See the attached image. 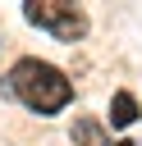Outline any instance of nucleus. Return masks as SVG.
I'll use <instances>...</instances> for the list:
<instances>
[{
	"instance_id": "obj_1",
	"label": "nucleus",
	"mask_w": 142,
	"mask_h": 146,
	"mask_svg": "<svg viewBox=\"0 0 142 146\" xmlns=\"http://www.w3.org/2000/svg\"><path fill=\"white\" fill-rule=\"evenodd\" d=\"M9 91H14L27 110H37V114H60V110L73 100V82H69L55 64L32 59V55L9 68Z\"/></svg>"
},
{
	"instance_id": "obj_2",
	"label": "nucleus",
	"mask_w": 142,
	"mask_h": 146,
	"mask_svg": "<svg viewBox=\"0 0 142 146\" xmlns=\"http://www.w3.org/2000/svg\"><path fill=\"white\" fill-rule=\"evenodd\" d=\"M23 14H27V23L46 27V32L60 36V41H78V36L87 32V14L73 9V5H64V0H32Z\"/></svg>"
},
{
	"instance_id": "obj_3",
	"label": "nucleus",
	"mask_w": 142,
	"mask_h": 146,
	"mask_svg": "<svg viewBox=\"0 0 142 146\" xmlns=\"http://www.w3.org/2000/svg\"><path fill=\"white\" fill-rule=\"evenodd\" d=\"M137 119V100H133V91H115V100H110V123L115 128H128Z\"/></svg>"
},
{
	"instance_id": "obj_4",
	"label": "nucleus",
	"mask_w": 142,
	"mask_h": 146,
	"mask_svg": "<svg viewBox=\"0 0 142 146\" xmlns=\"http://www.w3.org/2000/svg\"><path fill=\"white\" fill-rule=\"evenodd\" d=\"M73 141H78V146H96V141H101V123H96V119H78V123H73Z\"/></svg>"
},
{
	"instance_id": "obj_5",
	"label": "nucleus",
	"mask_w": 142,
	"mask_h": 146,
	"mask_svg": "<svg viewBox=\"0 0 142 146\" xmlns=\"http://www.w3.org/2000/svg\"><path fill=\"white\" fill-rule=\"evenodd\" d=\"M105 146H133V141H105Z\"/></svg>"
}]
</instances>
